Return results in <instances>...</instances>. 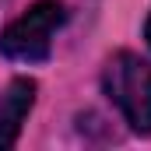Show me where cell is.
Wrapping results in <instances>:
<instances>
[{
	"label": "cell",
	"instance_id": "7a4b0ae2",
	"mask_svg": "<svg viewBox=\"0 0 151 151\" xmlns=\"http://www.w3.org/2000/svg\"><path fill=\"white\" fill-rule=\"evenodd\" d=\"M67 21V7L60 0H35L21 18H14L0 32V53L11 60L39 63L49 56L56 28Z\"/></svg>",
	"mask_w": 151,
	"mask_h": 151
},
{
	"label": "cell",
	"instance_id": "3957f363",
	"mask_svg": "<svg viewBox=\"0 0 151 151\" xmlns=\"http://www.w3.org/2000/svg\"><path fill=\"white\" fill-rule=\"evenodd\" d=\"M32 106H35V81L32 77H14L0 95V151L18 144Z\"/></svg>",
	"mask_w": 151,
	"mask_h": 151
},
{
	"label": "cell",
	"instance_id": "277c9868",
	"mask_svg": "<svg viewBox=\"0 0 151 151\" xmlns=\"http://www.w3.org/2000/svg\"><path fill=\"white\" fill-rule=\"evenodd\" d=\"M144 39H148V46H151V14H148V25H144Z\"/></svg>",
	"mask_w": 151,
	"mask_h": 151
},
{
	"label": "cell",
	"instance_id": "6da1fadb",
	"mask_svg": "<svg viewBox=\"0 0 151 151\" xmlns=\"http://www.w3.org/2000/svg\"><path fill=\"white\" fill-rule=\"evenodd\" d=\"M102 88L134 134H151V63L137 53H116L102 67Z\"/></svg>",
	"mask_w": 151,
	"mask_h": 151
}]
</instances>
